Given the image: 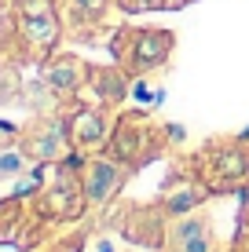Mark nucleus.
I'll return each mask as SVG.
<instances>
[{
    "mask_svg": "<svg viewBox=\"0 0 249 252\" xmlns=\"http://www.w3.org/2000/svg\"><path fill=\"white\" fill-rule=\"evenodd\" d=\"M19 208H22V201H19V197H11V201H0V238H7V234H11V227H15V216H19Z\"/></svg>",
    "mask_w": 249,
    "mask_h": 252,
    "instance_id": "nucleus-13",
    "label": "nucleus"
},
{
    "mask_svg": "<svg viewBox=\"0 0 249 252\" xmlns=\"http://www.w3.org/2000/svg\"><path fill=\"white\" fill-rule=\"evenodd\" d=\"M37 208H40V216H48V220H55V223L77 220V216L88 208V201H84V187H81V176H73L70 168H63V172H59V176L37 194Z\"/></svg>",
    "mask_w": 249,
    "mask_h": 252,
    "instance_id": "nucleus-3",
    "label": "nucleus"
},
{
    "mask_svg": "<svg viewBox=\"0 0 249 252\" xmlns=\"http://www.w3.org/2000/svg\"><path fill=\"white\" fill-rule=\"evenodd\" d=\"M66 128H70L73 150H81V154L99 150V146L107 143V135H110V121H107L103 110H77V114L66 121Z\"/></svg>",
    "mask_w": 249,
    "mask_h": 252,
    "instance_id": "nucleus-6",
    "label": "nucleus"
},
{
    "mask_svg": "<svg viewBox=\"0 0 249 252\" xmlns=\"http://www.w3.org/2000/svg\"><path fill=\"white\" fill-rule=\"evenodd\" d=\"M128 164L117 158H88L81 164V187H84V201L88 208H103L107 201H114L121 194V187L128 183Z\"/></svg>",
    "mask_w": 249,
    "mask_h": 252,
    "instance_id": "nucleus-2",
    "label": "nucleus"
},
{
    "mask_svg": "<svg viewBox=\"0 0 249 252\" xmlns=\"http://www.w3.org/2000/svg\"><path fill=\"white\" fill-rule=\"evenodd\" d=\"M84 77H88V66H84L77 55H55L44 66V84L55 95H73L84 84Z\"/></svg>",
    "mask_w": 249,
    "mask_h": 252,
    "instance_id": "nucleus-8",
    "label": "nucleus"
},
{
    "mask_svg": "<svg viewBox=\"0 0 249 252\" xmlns=\"http://www.w3.org/2000/svg\"><path fill=\"white\" fill-rule=\"evenodd\" d=\"M187 0H121L125 11H165V7H179Z\"/></svg>",
    "mask_w": 249,
    "mask_h": 252,
    "instance_id": "nucleus-11",
    "label": "nucleus"
},
{
    "mask_svg": "<svg viewBox=\"0 0 249 252\" xmlns=\"http://www.w3.org/2000/svg\"><path fill=\"white\" fill-rule=\"evenodd\" d=\"M19 150L30 161H37V164H59V161H66V154L73 150L70 128H66L63 121H40V125H33L30 132L22 135Z\"/></svg>",
    "mask_w": 249,
    "mask_h": 252,
    "instance_id": "nucleus-4",
    "label": "nucleus"
},
{
    "mask_svg": "<svg viewBox=\"0 0 249 252\" xmlns=\"http://www.w3.org/2000/svg\"><path fill=\"white\" fill-rule=\"evenodd\" d=\"M128 37H132V63L128 66L140 69V73L161 66L176 44V37L169 30H140V33H128Z\"/></svg>",
    "mask_w": 249,
    "mask_h": 252,
    "instance_id": "nucleus-5",
    "label": "nucleus"
},
{
    "mask_svg": "<svg viewBox=\"0 0 249 252\" xmlns=\"http://www.w3.org/2000/svg\"><path fill=\"white\" fill-rule=\"evenodd\" d=\"M26 164H30V158H26L22 150H0V183H4V179L22 176Z\"/></svg>",
    "mask_w": 249,
    "mask_h": 252,
    "instance_id": "nucleus-10",
    "label": "nucleus"
},
{
    "mask_svg": "<svg viewBox=\"0 0 249 252\" xmlns=\"http://www.w3.org/2000/svg\"><path fill=\"white\" fill-rule=\"evenodd\" d=\"M169 252H213V230L202 216H183L165 234Z\"/></svg>",
    "mask_w": 249,
    "mask_h": 252,
    "instance_id": "nucleus-7",
    "label": "nucleus"
},
{
    "mask_svg": "<svg viewBox=\"0 0 249 252\" xmlns=\"http://www.w3.org/2000/svg\"><path fill=\"white\" fill-rule=\"evenodd\" d=\"M15 26L37 55H48L59 40V15L51 0H15Z\"/></svg>",
    "mask_w": 249,
    "mask_h": 252,
    "instance_id": "nucleus-1",
    "label": "nucleus"
},
{
    "mask_svg": "<svg viewBox=\"0 0 249 252\" xmlns=\"http://www.w3.org/2000/svg\"><path fill=\"white\" fill-rule=\"evenodd\" d=\"M213 176H220L216 183L209 190H216V194H227V190H238L249 183V158L242 150H220L216 154V172Z\"/></svg>",
    "mask_w": 249,
    "mask_h": 252,
    "instance_id": "nucleus-9",
    "label": "nucleus"
},
{
    "mask_svg": "<svg viewBox=\"0 0 249 252\" xmlns=\"http://www.w3.org/2000/svg\"><path fill=\"white\" fill-rule=\"evenodd\" d=\"M70 7H73L77 19L92 22V19H99V15L107 11V0H70Z\"/></svg>",
    "mask_w": 249,
    "mask_h": 252,
    "instance_id": "nucleus-12",
    "label": "nucleus"
}]
</instances>
